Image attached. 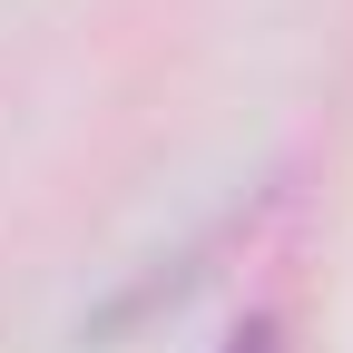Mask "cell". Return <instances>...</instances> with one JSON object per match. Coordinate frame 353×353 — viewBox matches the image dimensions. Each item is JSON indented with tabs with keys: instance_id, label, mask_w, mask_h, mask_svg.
<instances>
[{
	"instance_id": "obj_1",
	"label": "cell",
	"mask_w": 353,
	"mask_h": 353,
	"mask_svg": "<svg viewBox=\"0 0 353 353\" xmlns=\"http://www.w3.org/2000/svg\"><path fill=\"white\" fill-rule=\"evenodd\" d=\"M226 353H285V343H275V324L255 314V324H236V334H226Z\"/></svg>"
}]
</instances>
